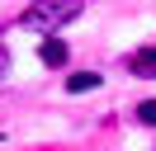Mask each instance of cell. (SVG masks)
Returning <instances> with one entry per match:
<instances>
[{
	"label": "cell",
	"instance_id": "5b68a950",
	"mask_svg": "<svg viewBox=\"0 0 156 151\" xmlns=\"http://www.w3.org/2000/svg\"><path fill=\"white\" fill-rule=\"evenodd\" d=\"M133 71H156V52H137L133 57Z\"/></svg>",
	"mask_w": 156,
	"mask_h": 151
},
{
	"label": "cell",
	"instance_id": "3957f363",
	"mask_svg": "<svg viewBox=\"0 0 156 151\" xmlns=\"http://www.w3.org/2000/svg\"><path fill=\"white\" fill-rule=\"evenodd\" d=\"M66 90H71V94H85V90H99V76H95V71H76V76L66 80Z\"/></svg>",
	"mask_w": 156,
	"mask_h": 151
},
{
	"label": "cell",
	"instance_id": "6da1fadb",
	"mask_svg": "<svg viewBox=\"0 0 156 151\" xmlns=\"http://www.w3.org/2000/svg\"><path fill=\"white\" fill-rule=\"evenodd\" d=\"M76 14H80L76 0H66V5H33L29 14H24V24L29 28H57V24H66V19H76Z\"/></svg>",
	"mask_w": 156,
	"mask_h": 151
},
{
	"label": "cell",
	"instance_id": "277c9868",
	"mask_svg": "<svg viewBox=\"0 0 156 151\" xmlns=\"http://www.w3.org/2000/svg\"><path fill=\"white\" fill-rule=\"evenodd\" d=\"M137 118H142L147 128H156V99H142V104H137Z\"/></svg>",
	"mask_w": 156,
	"mask_h": 151
},
{
	"label": "cell",
	"instance_id": "7a4b0ae2",
	"mask_svg": "<svg viewBox=\"0 0 156 151\" xmlns=\"http://www.w3.org/2000/svg\"><path fill=\"white\" fill-rule=\"evenodd\" d=\"M38 57H43L48 66H62V61H66V43H57V38H48V43L38 47Z\"/></svg>",
	"mask_w": 156,
	"mask_h": 151
},
{
	"label": "cell",
	"instance_id": "8992f818",
	"mask_svg": "<svg viewBox=\"0 0 156 151\" xmlns=\"http://www.w3.org/2000/svg\"><path fill=\"white\" fill-rule=\"evenodd\" d=\"M5 61H10V52H5V43H0V76H5Z\"/></svg>",
	"mask_w": 156,
	"mask_h": 151
}]
</instances>
